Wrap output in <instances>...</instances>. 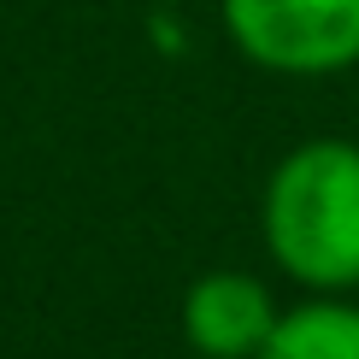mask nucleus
Wrapping results in <instances>:
<instances>
[{"instance_id": "f257e3e1", "label": "nucleus", "mask_w": 359, "mask_h": 359, "mask_svg": "<svg viewBox=\"0 0 359 359\" xmlns=\"http://www.w3.org/2000/svg\"><path fill=\"white\" fill-rule=\"evenodd\" d=\"M259 230L301 289H359V142L312 136L271 165Z\"/></svg>"}, {"instance_id": "f03ea898", "label": "nucleus", "mask_w": 359, "mask_h": 359, "mask_svg": "<svg viewBox=\"0 0 359 359\" xmlns=\"http://www.w3.org/2000/svg\"><path fill=\"white\" fill-rule=\"evenodd\" d=\"M236 53L277 77H336L359 65V0H218Z\"/></svg>"}, {"instance_id": "7ed1b4c3", "label": "nucleus", "mask_w": 359, "mask_h": 359, "mask_svg": "<svg viewBox=\"0 0 359 359\" xmlns=\"http://www.w3.org/2000/svg\"><path fill=\"white\" fill-rule=\"evenodd\" d=\"M183 341L201 359H259L277 330V301L253 271H206L183 289Z\"/></svg>"}, {"instance_id": "20e7f679", "label": "nucleus", "mask_w": 359, "mask_h": 359, "mask_svg": "<svg viewBox=\"0 0 359 359\" xmlns=\"http://www.w3.org/2000/svg\"><path fill=\"white\" fill-rule=\"evenodd\" d=\"M259 359H359V306L353 301H301L283 312Z\"/></svg>"}]
</instances>
